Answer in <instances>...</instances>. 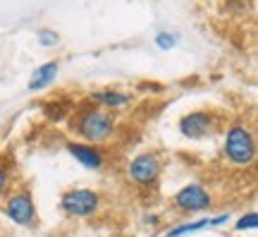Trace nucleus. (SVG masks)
<instances>
[{
	"label": "nucleus",
	"instance_id": "7",
	"mask_svg": "<svg viewBox=\"0 0 258 237\" xmlns=\"http://www.w3.org/2000/svg\"><path fill=\"white\" fill-rule=\"evenodd\" d=\"M215 127H218V122H215V115L211 110H194L179 120V134L186 139H194V141L211 137Z\"/></svg>",
	"mask_w": 258,
	"mask_h": 237
},
{
	"label": "nucleus",
	"instance_id": "1",
	"mask_svg": "<svg viewBox=\"0 0 258 237\" xmlns=\"http://www.w3.org/2000/svg\"><path fill=\"white\" fill-rule=\"evenodd\" d=\"M115 127H117V120L110 110L105 108H96V106H86V108L77 110V115L70 122V129H72L77 137H82V141L86 144H103L115 134Z\"/></svg>",
	"mask_w": 258,
	"mask_h": 237
},
{
	"label": "nucleus",
	"instance_id": "9",
	"mask_svg": "<svg viewBox=\"0 0 258 237\" xmlns=\"http://www.w3.org/2000/svg\"><path fill=\"white\" fill-rule=\"evenodd\" d=\"M222 223H230V213H220V216H206V218L191 220V223H184V225H177V228L167 230L163 237H184L191 235V232H199V230H208V228H218Z\"/></svg>",
	"mask_w": 258,
	"mask_h": 237
},
{
	"label": "nucleus",
	"instance_id": "13",
	"mask_svg": "<svg viewBox=\"0 0 258 237\" xmlns=\"http://www.w3.org/2000/svg\"><path fill=\"white\" fill-rule=\"evenodd\" d=\"M177 34H170V31H158L156 34V46L160 48V51H170V48L177 46Z\"/></svg>",
	"mask_w": 258,
	"mask_h": 237
},
{
	"label": "nucleus",
	"instance_id": "15",
	"mask_svg": "<svg viewBox=\"0 0 258 237\" xmlns=\"http://www.w3.org/2000/svg\"><path fill=\"white\" fill-rule=\"evenodd\" d=\"M8 184H10V173H8V168L0 163V197L8 192Z\"/></svg>",
	"mask_w": 258,
	"mask_h": 237
},
{
	"label": "nucleus",
	"instance_id": "16",
	"mask_svg": "<svg viewBox=\"0 0 258 237\" xmlns=\"http://www.w3.org/2000/svg\"><path fill=\"white\" fill-rule=\"evenodd\" d=\"M144 223L146 225H158V216L156 213H148V216H144Z\"/></svg>",
	"mask_w": 258,
	"mask_h": 237
},
{
	"label": "nucleus",
	"instance_id": "4",
	"mask_svg": "<svg viewBox=\"0 0 258 237\" xmlns=\"http://www.w3.org/2000/svg\"><path fill=\"white\" fill-rule=\"evenodd\" d=\"M172 204L179 213H186V216H196V213H206V211L213 206V194L203 184L191 182L184 184L182 189L172 197Z\"/></svg>",
	"mask_w": 258,
	"mask_h": 237
},
{
	"label": "nucleus",
	"instance_id": "8",
	"mask_svg": "<svg viewBox=\"0 0 258 237\" xmlns=\"http://www.w3.org/2000/svg\"><path fill=\"white\" fill-rule=\"evenodd\" d=\"M67 151L79 165H84L86 170H101L105 165V156L98 146L86 144V141H70L67 144Z\"/></svg>",
	"mask_w": 258,
	"mask_h": 237
},
{
	"label": "nucleus",
	"instance_id": "12",
	"mask_svg": "<svg viewBox=\"0 0 258 237\" xmlns=\"http://www.w3.org/2000/svg\"><path fill=\"white\" fill-rule=\"evenodd\" d=\"M256 228H258V213L256 211L244 213V216L234 223V230H237V232H244V230H256Z\"/></svg>",
	"mask_w": 258,
	"mask_h": 237
},
{
	"label": "nucleus",
	"instance_id": "2",
	"mask_svg": "<svg viewBox=\"0 0 258 237\" xmlns=\"http://www.w3.org/2000/svg\"><path fill=\"white\" fill-rule=\"evenodd\" d=\"M222 154L237 168H246V165L253 163L256 161V137H253L251 127L241 125V122L232 125L227 129V134H225Z\"/></svg>",
	"mask_w": 258,
	"mask_h": 237
},
{
	"label": "nucleus",
	"instance_id": "10",
	"mask_svg": "<svg viewBox=\"0 0 258 237\" xmlns=\"http://www.w3.org/2000/svg\"><path fill=\"white\" fill-rule=\"evenodd\" d=\"M91 103L101 106V108H110V113H112V110L129 106L132 103V93H124L120 89H101V91L91 93Z\"/></svg>",
	"mask_w": 258,
	"mask_h": 237
},
{
	"label": "nucleus",
	"instance_id": "11",
	"mask_svg": "<svg viewBox=\"0 0 258 237\" xmlns=\"http://www.w3.org/2000/svg\"><path fill=\"white\" fill-rule=\"evenodd\" d=\"M57 70H60V65L57 63H43L41 67H36V72L31 74L27 89L29 91H43L46 86H50V84L55 82Z\"/></svg>",
	"mask_w": 258,
	"mask_h": 237
},
{
	"label": "nucleus",
	"instance_id": "6",
	"mask_svg": "<svg viewBox=\"0 0 258 237\" xmlns=\"http://www.w3.org/2000/svg\"><path fill=\"white\" fill-rule=\"evenodd\" d=\"M127 177L139 187H153L160 177V158L156 154H139L127 163Z\"/></svg>",
	"mask_w": 258,
	"mask_h": 237
},
{
	"label": "nucleus",
	"instance_id": "14",
	"mask_svg": "<svg viewBox=\"0 0 258 237\" xmlns=\"http://www.w3.org/2000/svg\"><path fill=\"white\" fill-rule=\"evenodd\" d=\"M38 43L46 46V48L57 46V43H60V36H57L53 29H41V31H38Z\"/></svg>",
	"mask_w": 258,
	"mask_h": 237
},
{
	"label": "nucleus",
	"instance_id": "3",
	"mask_svg": "<svg viewBox=\"0 0 258 237\" xmlns=\"http://www.w3.org/2000/svg\"><path fill=\"white\" fill-rule=\"evenodd\" d=\"M60 209L70 218H91L101 211V194L93 189H70L62 194Z\"/></svg>",
	"mask_w": 258,
	"mask_h": 237
},
{
	"label": "nucleus",
	"instance_id": "5",
	"mask_svg": "<svg viewBox=\"0 0 258 237\" xmlns=\"http://www.w3.org/2000/svg\"><path fill=\"white\" fill-rule=\"evenodd\" d=\"M5 216H8L15 225L34 228V225H36V204H34L31 192L22 189V192L10 194L8 201H5Z\"/></svg>",
	"mask_w": 258,
	"mask_h": 237
}]
</instances>
